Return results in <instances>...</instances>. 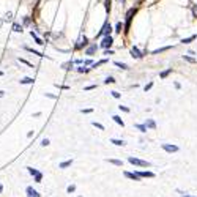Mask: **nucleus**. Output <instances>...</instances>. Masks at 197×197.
Segmentation results:
<instances>
[{
  "label": "nucleus",
  "mask_w": 197,
  "mask_h": 197,
  "mask_svg": "<svg viewBox=\"0 0 197 197\" xmlns=\"http://www.w3.org/2000/svg\"><path fill=\"white\" fill-rule=\"evenodd\" d=\"M111 95L115 98V100H120V98H122V93H118L117 90H114V91H111Z\"/></svg>",
  "instance_id": "obj_30"
},
{
  "label": "nucleus",
  "mask_w": 197,
  "mask_h": 197,
  "mask_svg": "<svg viewBox=\"0 0 197 197\" xmlns=\"http://www.w3.org/2000/svg\"><path fill=\"white\" fill-rule=\"evenodd\" d=\"M87 44H89V38L84 36V38H82V40L77 43V44H76V49H82V47H85Z\"/></svg>",
  "instance_id": "obj_12"
},
{
  "label": "nucleus",
  "mask_w": 197,
  "mask_h": 197,
  "mask_svg": "<svg viewBox=\"0 0 197 197\" xmlns=\"http://www.w3.org/2000/svg\"><path fill=\"white\" fill-rule=\"evenodd\" d=\"M66 191H68L69 194H71V193H74V191H76V186H74V184H69L68 188H66Z\"/></svg>",
  "instance_id": "obj_35"
},
{
  "label": "nucleus",
  "mask_w": 197,
  "mask_h": 197,
  "mask_svg": "<svg viewBox=\"0 0 197 197\" xmlns=\"http://www.w3.org/2000/svg\"><path fill=\"white\" fill-rule=\"evenodd\" d=\"M173 85H175V89H177V90H180V89H182V85H180V84H178V82H175V84H173Z\"/></svg>",
  "instance_id": "obj_43"
},
{
  "label": "nucleus",
  "mask_w": 197,
  "mask_h": 197,
  "mask_svg": "<svg viewBox=\"0 0 197 197\" xmlns=\"http://www.w3.org/2000/svg\"><path fill=\"white\" fill-rule=\"evenodd\" d=\"M79 197H82V196H79Z\"/></svg>",
  "instance_id": "obj_50"
},
{
  "label": "nucleus",
  "mask_w": 197,
  "mask_h": 197,
  "mask_svg": "<svg viewBox=\"0 0 197 197\" xmlns=\"http://www.w3.org/2000/svg\"><path fill=\"white\" fill-rule=\"evenodd\" d=\"M161 148L164 151H167V153H177L180 148L177 145H173V144H161Z\"/></svg>",
  "instance_id": "obj_5"
},
{
  "label": "nucleus",
  "mask_w": 197,
  "mask_h": 197,
  "mask_svg": "<svg viewBox=\"0 0 197 197\" xmlns=\"http://www.w3.org/2000/svg\"><path fill=\"white\" fill-rule=\"evenodd\" d=\"M98 49H100V46H98L96 43H93V44H90L89 47L85 49V55H93V54L98 52Z\"/></svg>",
  "instance_id": "obj_7"
},
{
  "label": "nucleus",
  "mask_w": 197,
  "mask_h": 197,
  "mask_svg": "<svg viewBox=\"0 0 197 197\" xmlns=\"http://www.w3.org/2000/svg\"><path fill=\"white\" fill-rule=\"evenodd\" d=\"M112 44H114V36L112 35H104V38H103L101 43H100V47H103V49H111Z\"/></svg>",
  "instance_id": "obj_3"
},
{
  "label": "nucleus",
  "mask_w": 197,
  "mask_h": 197,
  "mask_svg": "<svg viewBox=\"0 0 197 197\" xmlns=\"http://www.w3.org/2000/svg\"><path fill=\"white\" fill-rule=\"evenodd\" d=\"M115 77H112V76H107L106 77V80H104V84H115Z\"/></svg>",
  "instance_id": "obj_26"
},
{
  "label": "nucleus",
  "mask_w": 197,
  "mask_h": 197,
  "mask_svg": "<svg viewBox=\"0 0 197 197\" xmlns=\"http://www.w3.org/2000/svg\"><path fill=\"white\" fill-rule=\"evenodd\" d=\"M3 95H5V91H3V90H0V98H2Z\"/></svg>",
  "instance_id": "obj_47"
},
{
  "label": "nucleus",
  "mask_w": 197,
  "mask_h": 197,
  "mask_svg": "<svg viewBox=\"0 0 197 197\" xmlns=\"http://www.w3.org/2000/svg\"><path fill=\"white\" fill-rule=\"evenodd\" d=\"M91 68H84V66H79V68H76V71H77V73H89Z\"/></svg>",
  "instance_id": "obj_29"
},
{
  "label": "nucleus",
  "mask_w": 197,
  "mask_h": 197,
  "mask_svg": "<svg viewBox=\"0 0 197 197\" xmlns=\"http://www.w3.org/2000/svg\"><path fill=\"white\" fill-rule=\"evenodd\" d=\"M2 191H3V186H2V184H0V193H2Z\"/></svg>",
  "instance_id": "obj_48"
},
{
  "label": "nucleus",
  "mask_w": 197,
  "mask_h": 197,
  "mask_svg": "<svg viewBox=\"0 0 197 197\" xmlns=\"http://www.w3.org/2000/svg\"><path fill=\"white\" fill-rule=\"evenodd\" d=\"M112 120H114V122H115L117 125H120V126H122V128L125 126V122L122 120V117H118V115H114V117H112Z\"/></svg>",
  "instance_id": "obj_16"
},
{
  "label": "nucleus",
  "mask_w": 197,
  "mask_h": 197,
  "mask_svg": "<svg viewBox=\"0 0 197 197\" xmlns=\"http://www.w3.org/2000/svg\"><path fill=\"white\" fill-rule=\"evenodd\" d=\"M91 125H93V126H95V128H98V129H101V131H104V126H103V125H101V123H98V122H91Z\"/></svg>",
  "instance_id": "obj_31"
},
{
  "label": "nucleus",
  "mask_w": 197,
  "mask_h": 197,
  "mask_svg": "<svg viewBox=\"0 0 197 197\" xmlns=\"http://www.w3.org/2000/svg\"><path fill=\"white\" fill-rule=\"evenodd\" d=\"M122 30H123V24L122 22H117L115 24V30H114V32H115V33H122Z\"/></svg>",
  "instance_id": "obj_25"
},
{
  "label": "nucleus",
  "mask_w": 197,
  "mask_h": 197,
  "mask_svg": "<svg viewBox=\"0 0 197 197\" xmlns=\"http://www.w3.org/2000/svg\"><path fill=\"white\" fill-rule=\"evenodd\" d=\"M115 66H118L120 69H125V71H126V69H129V66H128V65H126V63H122V62H115Z\"/></svg>",
  "instance_id": "obj_23"
},
{
  "label": "nucleus",
  "mask_w": 197,
  "mask_h": 197,
  "mask_svg": "<svg viewBox=\"0 0 197 197\" xmlns=\"http://www.w3.org/2000/svg\"><path fill=\"white\" fill-rule=\"evenodd\" d=\"M196 38H197V35H191V36H188V38H183L182 43H184V44H189V43H193Z\"/></svg>",
  "instance_id": "obj_15"
},
{
  "label": "nucleus",
  "mask_w": 197,
  "mask_h": 197,
  "mask_svg": "<svg viewBox=\"0 0 197 197\" xmlns=\"http://www.w3.org/2000/svg\"><path fill=\"white\" fill-rule=\"evenodd\" d=\"M123 175H125V177H126V178H129V180H133V182H140V177H139V175H137V172H128V170H125L123 172Z\"/></svg>",
  "instance_id": "obj_6"
},
{
  "label": "nucleus",
  "mask_w": 197,
  "mask_h": 197,
  "mask_svg": "<svg viewBox=\"0 0 197 197\" xmlns=\"http://www.w3.org/2000/svg\"><path fill=\"white\" fill-rule=\"evenodd\" d=\"M11 16H13V13H7V14H5V18H7V19H11Z\"/></svg>",
  "instance_id": "obj_44"
},
{
  "label": "nucleus",
  "mask_w": 197,
  "mask_h": 197,
  "mask_svg": "<svg viewBox=\"0 0 197 197\" xmlns=\"http://www.w3.org/2000/svg\"><path fill=\"white\" fill-rule=\"evenodd\" d=\"M84 65H93V62L90 58H87V60H84Z\"/></svg>",
  "instance_id": "obj_41"
},
{
  "label": "nucleus",
  "mask_w": 197,
  "mask_h": 197,
  "mask_svg": "<svg viewBox=\"0 0 197 197\" xmlns=\"http://www.w3.org/2000/svg\"><path fill=\"white\" fill-rule=\"evenodd\" d=\"M170 73H172V68H167L166 71H162V73L159 74V77H161V79H166V77H167V76H169V74H170Z\"/></svg>",
  "instance_id": "obj_21"
},
{
  "label": "nucleus",
  "mask_w": 197,
  "mask_h": 197,
  "mask_svg": "<svg viewBox=\"0 0 197 197\" xmlns=\"http://www.w3.org/2000/svg\"><path fill=\"white\" fill-rule=\"evenodd\" d=\"M182 197H196V196H189V194H186V193H184V194H182Z\"/></svg>",
  "instance_id": "obj_46"
},
{
  "label": "nucleus",
  "mask_w": 197,
  "mask_h": 197,
  "mask_svg": "<svg viewBox=\"0 0 197 197\" xmlns=\"http://www.w3.org/2000/svg\"><path fill=\"white\" fill-rule=\"evenodd\" d=\"M112 54H114L112 49H104V55H112Z\"/></svg>",
  "instance_id": "obj_38"
},
{
  "label": "nucleus",
  "mask_w": 197,
  "mask_h": 197,
  "mask_svg": "<svg viewBox=\"0 0 197 197\" xmlns=\"http://www.w3.org/2000/svg\"><path fill=\"white\" fill-rule=\"evenodd\" d=\"M41 180H43V173L38 172V173L35 175V182H36V183H41Z\"/></svg>",
  "instance_id": "obj_32"
},
{
  "label": "nucleus",
  "mask_w": 197,
  "mask_h": 197,
  "mask_svg": "<svg viewBox=\"0 0 197 197\" xmlns=\"http://www.w3.org/2000/svg\"><path fill=\"white\" fill-rule=\"evenodd\" d=\"M128 161L133 164V166H137V167H151V162L144 161V159H139V158H134V156H129Z\"/></svg>",
  "instance_id": "obj_2"
},
{
  "label": "nucleus",
  "mask_w": 197,
  "mask_h": 197,
  "mask_svg": "<svg viewBox=\"0 0 197 197\" xmlns=\"http://www.w3.org/2000/svg\"><path fill=\"white\" fill-rule=\"evenodd\" d=\"M13 30H14V32H22V25L14 24V25H13Z\"/></svg>",
  "instance_id": "obj_33"
},
{
  "label": "nucleus",
  "mask_w": 197,
  "mask_h": 197,
  "mask_svg": "<svg viewBox=\"0 0 197 197\" xmlns=\"http://www.w3.org/2000/svg\"><path fill=\"white\" fill-rule=\"evenodd\" d=\"M71 164H73V159H68V161H63V162H60V169H66V167H69Z\"/></svg>",
  "instance_id": "obj_19"
},
{
  "label": "nucleus",
  "mask_w": 197,
  "mask_h": 197,
  "mask_svg": "<svg viewBox=\"0 0 197 197\" xmlns=\"http://www.w3.org/2000/svg\"><path fill=\"white\" fill-rule=\"evenodd\" d=\"M134 128H137L140 133H147V126L145 125H140V123H137V125H134Z\"/></svg>",
  "instance_id": "obj_24"
},
{
  "label": "nucleus",
  "mask_w": 197,
  "mask_h": 197,
  "mask_svg": "<svg viewBox=\"0 0 197 197\" xmlns=\"http://www.w3.org/2000/svg\"><path fill=\"white\" fill-rule=\"evenodd\" d=\"M112 2L111 0H104V8H106V13H111V10H112Z\"/></svg>",
  "instance_id": "obj_22"
},
{
  "label": "nucleus",
  "mask_w": 197,
  "mask_h": 197,
  "mask_svg": "<svg viewBox=\"0 0 197 197\" xmlns=\"http://www.w3.org/2000/svg\"><path fill=\"white\" fill-rule=\"evenodd\" d=\"M49 144H51V142H49V139H43V140H41V145H43V147H47Z\"/></svg>",
  "instance_id": "obj_37"
},
{
  "label": "nucleus",
  "mask_w": 197,
  "mask_h": 197,
  "mask_svg": "<svg viewBox=\"0 0 197 197\" xmlns=\"http://www.w3.org/2000/svg\"><path fill=\"white\" fill-rule=\"evenodd\" d=\"M33 82H35V80L32 79V77H24L22 80H21V84H24V85H25V84H33Z\"/></svg>",
  "instance_id": "obj_27"
},
{
  "label": "nucleus",
  "mask_w": 197,
  "mask_h": 197,
  "mask_svg": "<svg viewBox=\"0 0 197 197\" xmlns=\"http://www.w3.org/2000/svg\"><path fill=\"white\" fill-rule=\"evenodd\" d=\"M172 46H166V47H159V49H155V51H153L151 54L153 55H156V54H161V52H166V51H169V49H170Z\"/></svg>",
  "instance_id": "obj_14"
},
{
  "label": "nucleus",
  "mask_w": 197,
  "mask_h": 197,
  "mask_svg": "<svg viewBox=\"0 0 197 197\" xmlns=\"http://www.w3.org/2000/svg\"><path fill=\"white\" fill-rule=\"evenodd\" d=\"M80 112H82V114H90V112H93V109H82Z\"/></svg>",
  "instance_id": "obj_40"
},
{
  "label": "nucleus",
  "mask_w": 197,
  "mask_h": 197,
  "mask_svg": "<svg viewBox=\"0 0 197 197\" xmlns=\"http://www.w3.org/2000/svg\"><path fill=\"white\" fill-rule=\"evenodd\" d=\"M2 24H3V21H0V27H2Z\"/></svg>",
  "instance_id": "obj_49"
},
{
  "label": "nucleus",
  "mask_w": 197,
  "mask_h": 197,
  "mask_svg": "<svg viewBox=\"0 0 197 197\" xmlns=\"http://www.w3.org/2000/svg\"><path fill=\"white\" fill-rule=\"evenodd\" d=\"M111 142L114 145H117V147H125V145H126V142H125L123 139H112Z\"/></svg>",
  "instance_id": "obj_13"
},
{
  "label": "nucleus",
  "mask_w": 197,
  "mask_h": 197,
  "mask_svg": "<svg viewBox=\"0 0 197 197\" xmlns=\"http://www.w3.org/2000/svg\"><path fill=\"white\" fill-rule=\"evenodd\" d=\"M183 60H186L188 63H196V58L194 57H189V55H183Z\"/></svg>",
  "instance_id": "obj_28"
},
{
  "label": "nucleus",
  "mask_w": 197,
  "mask_h": 197,
  "mask_svg": "<svg viewBox=\"0 0 197 197\" xmlns=\"http://www.w3.org/2000/svg\"><path fill=\"white\" fill-rule=\"evenodd\" d=\"M96 89V85H89V87H85V90H95Z\"/></svg>",
  "instance_id": "obj_42"
},
{
  "label": "nucleus",
  "mask_w": 197,
  "mask_h": 197,
  "mask_svg": "<svg viewBox=\"0 0 197 197\" xmlns=\"http://www.w3.org/2000/svg\"><path fill=\"white\" fill-rule=\"evenodd\" d=\"M30 35H32V38H33V40L36 41V44H44V43H43V40H41V38L40 36H36V33H35V32H30Z\"/></svg>",
  "instance_id": "obj_17"
},
{
  "label": "nucleus",
  "mask_w": 197,
  "mask_h": 197,
  "mask_svg": "<svg viewBox=\"0 0 197 197\" xmlns=\"http://www.w3.org/2000/svg\"><path fill=\"white\" fill-rule=\"evenodd\" d=\"M131 55H133V58H142V57H144V54H142L136 46H133V47H131Z\"/></svg>",
  "instance_id": "obj_9"
},
{
  "label": "nucleus",
  "mask_w": 197,
  "mask_h": 197,
  "mask_svg": "<svg viewBox=\"0 0 197 197\" xmlns=\"http://www.w3.org/2000/svg\"><path fill=\"white\" fill-rule=\"evenodd\" d=\"M137 11H139V8L137 7H133V8H129L128 11H126V14H125V18H126V24H125V32H129V27H131V22H133V19H134V16L137 14Z\"/></svg>",
  "instance_id": "obj_1"
},
{
  "label": "nucleus",
  "mask_w": 197,
  "mask_h": 197,
  "mask_svg": "<svg viewBox=\"0 0 197 197\" xmlns=\"http://www.w3.org/2000/svg\"><path fill=\"white\" fill-rule=\"evenodd\" d=\"M27 169H29V173H30V175H33V177L38 173V170H36V169H33V167H27Z\"/></svg>",
  "instance_id": "obj_34"
},
{
  "label": "nucleus",
  "mask_w": 197,
  "mask_h": 197,
  "mask_svg": "<svg viewBox=\"0 0 197 197\" xmlns=\"http://www.w3.org/2000/svg\"><path fill=\"white\" fill-rule=\"evenodd\" d=\"M111 33H112V25L109 24V21H106L104 25H103V29L96 33V38H100V36H103V35H111Z\"/></svg>",
  "instance_id": "obj_4"
},
{
  "label": "nucleus",
  "mask_w": 197,
  "mask_h": 197,
  "mask_svg": "<svg viewBox=\"0 0 197 197\" xmlns=\"http://www.w3.org/2000/svg\"><path fill=\"white\" fill-rule=\"evenodd\" d=\"M107 62H109V58H103V60H100V62L93 63V65H91V68H98V66H101V65H106Z\"/></svg>",
  "instance_id": "obj_18"
},
{
  "label": "nucleus",
  "mask_w": 197,
  "mask_h": 197,
  "mask_svg": "<svg viewBox=\"0 0 197 197\" xmlns=\"http://www.w3.org/2000/svg\"><path fill=\"white\" fill-rule=\"evenodd\" d=\"M107 162L114 164V166H118V167H122V166H123V161H120V159H107Z\"/></svg>",
  "instance_id": "obj_20"
},
{
  "label": "nucleus",
  "mask_w": 197,
  "mask_h": 197,
  "mask_svg": "<svg viewBox=\"0 0 197 197\" xmlns=\"http://www.w3.org/2000/svg\"><path fill=\"white\" fill-rule=\"evenodd\" d=\"M46 96H47V98H52V100H55V98H57V96H54V95H51V93H46Z\"/></svg>",
  "instance_id": "obj_45"
},
{
  "label": "nucleus",
  "mask_w": 197,
  "mask_h": 197,
  "mask_svg": "<svg viewBox=\"0 0 197 197\" xmlns=\"http://www.w3.org/2000/svg\"><path fill=\"white\" fill-rule=\"evenodd\" d=\"M25 191H27V196H29V197H41L40 193H38V191H35L33 188H32V186H29V188H27Z\"/></svg>",
  "instance_id": "obj_10"
},
{
  "label": "nucleus",
  "mask_w": 197,
  "mask_h": 197,
  "mask_svg": "<svg viewBox=\"0 0 197 197\" xmlns=\"http://www.w3.org/2000/svg\"><path fill=\"white\" fill-rule=\"evenodd\" d=\"M144 125H145L147 128H150V129H156V122L153 118H147Z\"/></svg>",
  "instance_id": "obj_11"
},
{
  "label": "nucleus",
  "mask_w": 197,
  "mask_h": 197,
  "mask_svg": "<svg viewBox=\"0 0 197 197\" xmlns=\"http://www.w3.org/2000/svg\"><path fill=\"white\" fill-rule=\"evenodd\" d=\"M151 87H153V82H148V84H147V85L144 87V90H145V91H148V90L151 89Z\"/></svg>",
  "instance_id": "obj_36"
},
{
  "label": "nucleus",
  "mask_w": 197,
  "mask_h": 197,
  "mask_svg": "<svg viewBox=\"0 0 197 197\" xmlns=\"http://www.w3.org/2000/svg\"><path fill=\"white\" fill-rule=\"evenodd\" d=\"M136 172H137V175H139V177L140 178H155V173H153V172H150V170H136Z\"/></svg>",
  "instance_id": "obj_8"
},
{
  "label": "nucleus",
  "mask_w": 197,
  "mask_h": 197,
  "mask_svg": "<svg viewBox=\"0 0 197 197\" xmlns=\"http://www.w3.org/2000/svg\"><path fill=\"white\" fill-rule=\"evenodd\" d=\"M120 107V111H123V112H129V107H126V106H118Z\"/></svg>",
  "instance_id": "obj_39"
}]
</instances>
